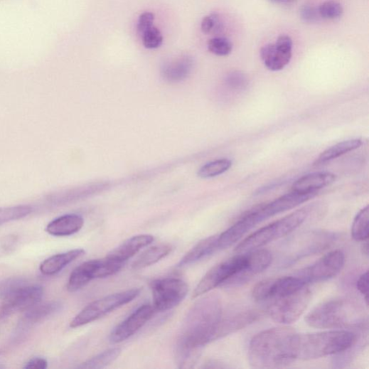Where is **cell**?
Masks as SVG:
<instances>
[{
	"instance_id": "obj_29",
	"label": "cell",
	"mask_w": 369,
	"mask_h": 369,
	"mask_svg": "<svg viewBox=\"0 0 369 369\" xmlns=\"http://www.w3.org/2000/svg\"><path fill=\"white\" fill-rule=\"evenodd\" d=\"M368 205L362 208L355 216L351 229V235L356 241L363 242L368 238Z\"/></svg>"
},
{
	"instance_id": "obj_22",
	"label": "cell",
	"mask_w": 369,
	"mask_h": 369,
	"mask_svg": "<svg viewBox=\"0 0 369 369\" xmlns=\"http://www.w3.org/2000/svg\"><path fill=\"white\" fill-rule=\"evenodd\" d=\"M84 254V250L76 249L51 256L41 263L40 272L45 276L57 274Z\"/></svg>"
},
{
	"instance_id": "obj_9",
	"label": "cell",
	"mask_w": 369,
	"mask_h": 369,
	"mask_svg": "<svg viewBox=\"0 0 369 369\" xmlns=\"http://www.w3.org/2000/svg\"><path fill=\"white\" fill-rule=\"evenodd\" d=\"M151 289L153 306L156 311L173 309L183 301L188 292V286L183 280L168 278L154 281Z\"/></svg>"
},
{
	"instance_id": "obj_14",
	"label": "cell",
	"mask_w": 369,
	"mask_h": 369,
	"mask_svg": "<svg viewBox=\"0 0 369 369\" xmlns=\"http://www.w3.org/2000/svg\"><path fill=\"white\" fill-rule=\"evenodd\" d=\"M318 194L319 193H301L292 191L273 201L254 208L253 213L258 223H260L304 203Z\"/></svg>"
},
{
	"instance_id": "obj_11",
	"label": "cell",
	"mask_w": 369,
	"mask_h": 369,
	"mask_svg": "<svg viewBox=\"0 0 369 369\" xmlns=\"http://www.w3.org/2000/svg\"><path fill=\"white\" fill-rule=\"evenodd\" d=\"M305 284L297 276L268 279L259 282L252 289L253 299L267 303L275 299L295 292Z\"/></svg>"
},
{
	"instance_id": "obj_1",
	"label": "cell",
	"mask_w": 369,
	"mask_h": 369,
	"mask_svg": "<svg viewBox=\"0 0 369 369\" xmlns=\"http://www.w3.org/2000/svg\"><path fill=\"white\" fill-rule=\"evenodd\" d=\"M223 318L220 299L210 295L198 301L186 318L178 339L176 358L179 368L193 367L203 347L220 338Z\"/></svg>"
},
{
	"instance_id": "obj_43",
	"label": "cell",
	"mask_w": 369,
	"mask_h": 369,
	"mask_svg": "<svg viewBox=\"0 0 369 369\" xmlns=\"http://www.w3.org/2000/svg\"><path fill=\"white\" fill-rule=\"evenodd\" d=\"M362 250L363 253L366 256L368 255V240L365 241H363V244L362 246Z\"/></svg>"
},
{
	"instance_id": "obj_35",
	"label": "cell",
	"mask_w": 369,
	"mask_h": 369,
	"mask_svg": "<svg viewBox=\"0 0 369 369\" xmlns=\"http://www.w3.org/2000/svg\"><path fill=\"white\" fill-rule=\"evenodd\" d=\"M141 36L143 45L146 48H157L163 44V35L161 31L154 26L146 30Z\"/></svg>"
},
{
	"instance_id": "obj_42",
	"label": "cell",
	"mask_w": 369,
	"mask_h": 369,
	"mask_svg": "<svg viewBox=\"0 0 369 369\" xmlns=\"http://www.w3.org/2000/svg\"><path fill=\"white\" fill-rule=\"evenodd\" d=\"M272 1L283 5H289L294 3L296 0H272Z\"/></svg>"
},
{
	"instance_id": "obj_3",
	"label": "cell",
	"mask_w": 369,
	"mask_h": 369,
	"mask_svg": "<svg viewBox=\"0 0 369 369\" xmlns=\"http://www.w3.org/2000/svg\"><path fill=\"white\" fill-rule=\"evenodd\" d=\"M357 336L348 331H331L306 334L296 333L294 340L295 360H313L339 354L351 348Z\"/></svg>"
},
{
	"instance_id": "obj_5",
	"label": "cell",
	"mask_w": 369,
	"mask_h": 369,
	"mask_svg": "<svg viewBox=\"0 0 369 369\" xmlns=\"http://www.w3.org/2000/svg\"><path fill=\"white\" fill-rule=\"evenodd\" d=\"M309 214L307 208H301L264 228H262L245 239L236 247L235 252L243 253L254 250L287 236L306 221Z\"/></svg>"
},
{
	"instance_id": "obj_28",
	"label": "cell",
	"mask_w": 369,
	"mask_h": 369,
	"mask_svg": "<svg viewBox=\"0 0 369 369\" xmlns=\"http://www.w3.org/2000/svg\"><path fill=\"white\" fill-rule=\"evenodd\" d=\"M121 353L122 349L119 348L109 349L88 359L78 368L87 369L102 368L115 361Z\"/></svg>"
},
{
	"instance_id": "obj_39",
	"label": "cell",
	"mask_w": 369,
	"mask_h": 369,
	"mask_svg": "<svg viewBox=\"0 0 369 369\" xmlns=\"http://www.w3.org/2000/svg\"><path fill=\"white\" fill-rule=\"evenodd\" d=\"M154 21V15L150 12H145L140 15L138 23L137 30L140 35H141L146 30L153 26Z\"/></svg>"
},
{
	"instance_id": "obj_21",
	"label": "cell",
	"mask_w": 369,
	"mask_h": 369,
	"mask_svg": "<svg viewBox=\"0 0 369 369\" xmlns=\"http://www.w3.org/2000/svg\"><path fill=\"white\" fill-rule=\"evenodd\" d=\"M154 240L152 235H140L129 238L113 250L107 256L123 262L134 256L142 248L151 244Z\"/></svg>"
},
{
	"instance_id": "obj_37",
	"label": "cell",
	"mask_w": 369,
	"mask_h": 369,
	"mask_svg": "<svg viewBox=\"0 0 369 369\" xmlns=\"http://www.w3.org/2000/svg\"><path fill=\"white\" fill-rule=\"evenodd\" d=\"M227 84L235 90H242L247 85V80L242 73L234 72L228 76Z\"/></svg>"
},
{
	"instance_id": "obj_19",
	"label": "cell",
	"mask_w": 369,
	"mask_h": 369,
	"mask_svg": "<svg viewBox=\"0 0 369 369\" xmlns=\"http://www.w3.org/2000/svg\"><path fill=\"white\" fill-rule=\"evenodd\" d=\"M257 225L250 212L244 215L236 223L218 235L219 250L226 249L237 241Z\"/></svg>"
},
{
	"instance_id": "obj_6",
	"label": "cell",
	"mask_w": 369,
	"mask_h": 369,
	"mask_svg": "<svg viewBox=\"0 0 369 369\" xmlns=\"http://www.w3.org/2000/svg\"><path fill=\"white\" fill-rule=\"evenodd\" d=\"M311 298L308 286L267 302V311L272 319L281 324H291L300 318Z\"/></svg>"
},
{
	"instance_id": "obj_12",
	"label": "cell",
	"mask_w": 369,
	"mask_h": 369,
	"mask_svg": "<svg viewBox=\"0 0 369 369\" xmlns=\"http://www.w3.org/2000/svg\"><path fill=\"white\" fill-rule=\"evenodd\" d=\"M293 41L287 35L280 36L276 43H269L260 49V58L267 69L273 72L284 70L292 58Z\"/></svg>"
},
{
	"instance_id": "obj_13",
	"label": "cell",
	"mask_w": 369,
	"mask_h": 369,
	"mask_svg": "<svg viewBox=\"0 0 369 369\" xmlns=\"http://www.w3.org/2000/svg\"><path fill=\"white\" fill-rule=\"evenodd\" d=\"M43 296V288L27 285L4 299L0 306V319H6L19 311H27L38 304Z\"/></svg>"
},
{
	"instance_id": "obj_8",
	"label": "cell",
	"mask_w": 369,
	"mask_h": 369,
	"mask_svg": "<svg viewBox=\"0 0 369 369\" xmlns=\"http://www.w3.org/2000/svg\"><path fill=\"white\" fill-rule=\"evenodd\" d=\"M247 252L239 253L208 271L195 289L193 298H197L220 286H225L246 267Z\"/></svg>"
},
{
	"instance_id": "obj_34",
	"label": "cell",
	"mask_w": 369,
	"mask_h": 369,
	"mask_svg": "<svg viewBox=\"0 0 369 369\" xmlns=\"http://www.w3.org/2000/svg\"><path fill=\"white\" fill-rule=\"evenodd\" d=\"M320 16L326 20H336L343 14L342 5L336 0H329L321 4L319 9Z\"/></svg>"
},
{
	"instance_id": "obj_26",
	"label": "cell",
	"mask_w": 369,
	"mask_h": 369,
	"mask_svg": "<svg viewBox=\"0 0 369 369\" xmlns=\"http://www.w3.org/2000/svg\"><path fill=\"white\" fill-rule=\"evenodd\" d=\"M363 141L360 139H353L339 142L323 151L316 160L314 166L327 164L336 158L360 148Z\"/></svg>"
},
{
	"instance_id": "obj_15",
	"label": "cell",
	"mask_w": 369,
	"mask_h": 369,
	"mask_svg": "<svg viewBox=\"0 0 369 369\" xmlns=\"http://www.w3.org/2000/svg\"><path fill=\"white\" fill-rule=\"evenodd\" d=\"M155 311L153 305L141 306L113 330L111 343L117 344L129 339L151 319Z\"/></svg>"
},
{
	"instance_id": "obj_20",
	"label": "cell",
	"mask_w": 369,
	"mask_h": 369,
	"mask_svg": "<svg viewBox=\"0 0 369 369\" xmlns=\"http://www.w3.org/2000/svg\"><path fill=\"white\" fill-rule=\"evenodd\" d=\"M84 225L83 218L77 215H67L50 222L46 232L53 236L67 237L78 232Z\"/></svg>"
},
{
	"instance_id": "obj_24",
	"label": "cell",
	"mask_w": 369,
	"mask_h": 369,
	"mask_svg": "<svg viewBox=\"0 0 369 369\" xmlns=\"http://www.w3.org/2000/svg\"><path fill=\"white\" fill-rule=\"evenodd\" d=\"M220 250L218 235L208 237L199 242L181 260L178 267H187Z\"/></svg>"
},
{
	"instance_id": "obj_7",
	"label": "cell",
	"mask_w": 369,
	"mask_h": 369,
	"mask_svg": "<svg viewBox=\"0 0 369 369\" xmlns=\"http://www.w3.org/2000/svg\"><path fill=\"white\" fill-rule=\"evenodd\" d=\"M140 292V289H133L111 294L92 302L75 316L70 323V328H80L104 317L105 315L132 301Z\"/></svg>"
},
{
	"instance_id": "obj_36",
	"label": "cell",
	"mask_w": 369,
	"mask_h": 369,
	"mask_svg": "<svg viewBox=\"0 0 369 369\" xmlns=\"http://www.w3.org/2000/svg\"><path fill=\"white\" fill-rule=\"evenodd\" d=\"M221 21L217 14H212L205 16L201 22L200 28L203 33L209 34L220 30Z\"/></svg>"
},
{
	"instance_id": "obj_41",
	"label": "cell",
	"mask_w": 369,
	"mask_h": 369,
	"mask_svg": "<svg viewBox=\"0 0 369 369\" xmlns=\"http://www.w3.org/2000/svg\"><path fill=\"white\" fill-rule=\"evenodd\" d=\"M48 367V362L42 358H35L30 360L24 366L25 368L45 369Z\"/></svg>"
},
{
	"instance_id": "obj_17",
	"label": "cell",
	"mask_w": 369,
	"mask_h": 369,
	"mask_svg": "<svg viewBox=\"0 0 369 369\" xmlns=\"http://www.w3.org/2000/svg\"><path fill=\"white\" fill-rule=\"evenodd\" d=\"M62 306L60 301H53L40 305L36 304L28 309L18 326L16 340L23 338L29 328L56 314Z\"/></svg>"
},
{
	"instance_id": "obj_23",
	"label": "cell",
	"mask_w": 369,
	"mask_h": 369,
	"mask_svg": "<svg viewBox=\"0 0 369 369\" xmlns=\"http://www.w3.org/2000/svg\"><path fill=\"white\" fill-rule=\"evenodd\" d=\"M98 260H92L82 263L71 274L67 289L70 292H75L93 279H96Z\"/></svg>"
},
{
	"instance_id": "obj_25",
	"label": "cell",
	"mask_w": 369,
	"mask_h": 369,
	"mask_svg": "<svg viewBox=\"0 0 369 369\" xmlns=\"http://www.w3.org/2000/svg\"><path fill=\"white\" fill-rule=\"evenodd\" d=\"M193 68V61L188 56L181 57L166 63L162 68L164 78L171 82L186 79Z\"/></svg>"
},
{
	"instance_id": "obj_2",
	"label": "cell",
	"mask_w": 369,
	"mask_h": 369,
	"mask_svg": "<svg viewBox=\"0 0 369 369\" xmlns=\"http://www.w3.org/2000/svg\"><path fill=\"white\" fill-rule=\"evenodd\" d=\"M296 333L292 328L282 327L257 334L249 345L248 359L251 367L276 368L294 362V340Z\"/></svg>"
},
{
	"instance_id": "obj_27",
	"label": "cell",
	"mask_w": 369,
	"mask_h": 369,
	"mask_svg": "<svg viewBox=\"0 0 369 369\" xmlns=\"http://www.w3.org/2000/svg\"><path fill=\"white\" fill-rule=\"evenodd\" d=\"M172 251L169 245L162 244L147 249L133 262L134 270H141L151 267L169 255Z\"/></svg>"
},
{
	"instance_id": "obj_16",
	"label": "cell",
	"mask_w": 369,
	"mask_h": 369,
	"mask_svg": "<svg viewBox=\"0 0 369 369\" xmlns=\"http://www.w3.org/2000/svg\"><path fill=\"white\" fill-rule=\"evenodd\" d=\"M247 262L245 268L225 286L242 284L253 277L267 270L272 262V255L267 250L260 249L247 252Z\"/></svg>"
},
{
	"instance_id": "obj_33",
	"label": "cell",
	"mask_w": 369,
	"mask_h": 369,
	"mask_svg": "<svg viewBox=\"0 0 369 369\" xmlns=\"http://www.w3.org/2000/svg\"><path fill=\"white\" fill-rule=\"evenodd\" d=\"M28 285L23 277H10L0 282V299H5L18 289Z\"/></svg>"
},
{
	"instance_id": "obj_40",
	"label": "cell",
	"mask_w": 369,
	"mask_h": 369,
	"mask_svg": "<svg viewBox=\"0 0 369 369\" xmlns=\"http://www.w3.org/2000/svg\"><path fill=\"white\" fill-rule=\"evenodd\" d=\"M357 289L359 292L365 296V300L368 304V272L366 271L358 279Z\"/></svg>"
},
{
	"instance_id": "obj_38",
	"label": "cell",
	"mask_w": 369,
	"mask_h": 369,
	"mask_svg": "<svg viewBox=\"0 0 369 369\" xmlns=\"http://www.w3.org/2000/svg\"><path fill=\"white\" fill-rule=\"evenodd\" d=\"M301 18L306 23H314L319 20V13L314 7L304 6L300 10Z\"/></svg>"
},
{
	"instance_id": "obj_32",
	"label": "cell",
	"mask_w": 369,
	"mask_h": 369,
	"mask_svg": "<svg viewBox=\"0 0 369 369\" xmlns=\"http://www.w3.org/2000/svg\"><path fill=\"white\" fill-rule=\"evenodd\" d=\"M208 48L210 53L216 56L227 57L231 54L233 44L227 38L215 37L208 41Z\"/></svg>"
},
{
	"instance_id": "obj_30",
	"label": "cell",
	"mask_w": 369,
	"mask_h": 369,
	"mask_svg": "<svg viewBox=\"0 0 369 369\" xmlns=\"http://www.w3.org/2000/svg\"><path fill=\"white\" fill-rule=\"evenodd\" d=\"M33 212V207L28 205L0 208V225L21 220Z\"/></svg>"
},
{
	"instance_id": "obj_31",
	"label": "cell",
	"mask_w": 369,
	"mask_h": 369,
	"mask_svg": "<svg viewBox=\"0 0 369 369\" xmlns=\"http://www.w3.org/2000/svg\"><path fill=\"white\" fill-rule=\"evenodd\" d=\"M232 166V162L229 159L217 160L201 167L198 175L201 178H215L227 172Z\"/></svg>"
},
{
	"instance_id": "obj_4",
	"label": "cell",
	"mask_w": 369,
	"mask_h": 369,
	"mask_svg": "<svg viewBox=\"0 0 369 369\" xmlns=\"http://www.w3.org/2000/svg\"><path fill=\"white\" fill-rule=\"evenodd\" d=\"M308 326L320 329H338L358 327L364 323L362 311L353 302L336 299L314 308L305 319Z\"/></svg>"
},
{
	"instance_id": "obj_10",
	"label": "cell",
	"mask_w": 369,
	"mask_h": 369,
	"mask_svg": "<svg viewBox=\"0 0 369 369\" xmlns=\"http://www.w3.org/2000/svg\"><path fill=\"white\" fill-rule=\"evenodd\" d=\"M344 264V253L341 250L332 251L299 272L297 277L306 285L326 282L336 277L342 271Z\"/></svg>"
},
{
	"instance_id": "obj_18",
	"label": "cell",
	"mask_w": 369,
	"mask_h": 369,
	"mask_svg": "<svg viewBox=\"0 0 369 369\" xmlns=\"http://www.w3.org/2000/svg\"><path fill=\"white\" fill-rule=\"evenodd\" d=\"M336 176L329 172H318L306 175L298 179L292 186V191L301 193H319L322 188L332 185Z\"/></svg>"
}]
</instances>
